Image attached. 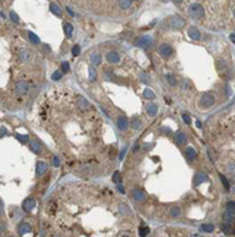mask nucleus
Masks as SVG:
<instances>
[{"instance_id": "1", "label": "nucleus", "mask_w": 235, "mask_h": 237, "mask_svg": "<svg viewBox=\"0 0 235 237\" xmlns=\"http://www.w3.org/2000/svg\"><path fill=\"white\" fill-rule=\"evenodd\" d=\"M186 24L184 19H181L180 16H171L169 19V27L171 30H181Z\"/></svg>"}, {"instance_id": "2", "label": "nucleus", "mask_w": 235, "mask_h": 237, "mask_svg": "<svg viewBox=\"0 0 235 237\" xmlns=\"http://www.w3.org/2000/svg\"><path fill=\"white\" fill-rule=\"evenodd\" d=\"M190 14L194 17V19H202L204 17V9H202V6L201 4H198V3H193L190 6Z\"/></svg>"}, {"instance_id": "3", "label": "nucleus", "mask_w": 235, "mask_h": 237, "mask_svg": "<svg viewBox=\"0 0 235 237\" xmlns=\"http://www.w3.org/2000/svg\"><path fill=\"white\" fill-rule=\"evenodd\" d=\"M135 44H136V47H140V48H149L152 44H153V38L150 37V36H142V37H139V38H136V41H135Z\"/></svg>"}, {"instance_id": "4", "label": "nucleus", "mask_w": 235, "mask_h": 237, "mask_svg": "<svg viewBox=\"0 0 235 237\" xmlns=\"http://www.w3.org/2000/svg\"><path fill=\"white\" fill-rule=\"evenodd\" d=\"M29 91V84L26 81H17L14 85V94L18 97H23Z\"/></svg>"}, {"instance_id": "5", "label": "nucleus", "mask_w": 235, "mask_h": 237, "mask_svg": "<svg viewBox=\"0 0 235 237\" xmlns=\"http://www.w3.org/2000/svg\"><path fill=\"white\" fill-rule=\"evenodd\" d=\"M215 104V97H214V94L211 93H206L204 95L201 97V105L202 107H213V105Z\"/></svg>"}, {"instance_id": "6", "label": "nucleus", "mask_w": 235, "mask_h": 237, "mask_svg": "<svg viewBox=\"0 0 235 237\" xmlns=\"http://www.w3.org/2000/svg\"><path fill=\"white\" fill-rule=\"evenodd\" d=\"M159 54H160V57H162V58H169V57L173 54L171 45H169V44H162L160 47H159Z\"/></svg>"}, {"instance_id": "7", "label": "nucleus", "mask_w": 235, "mask_h": 237, "mask_svg": "<svg viewBox=\"0 0 235 237\" xmlns=\"http://www.w3.org/2000/svg\"><path fill=\"white\" fill-rule=\"evenodd\" d=\"M48 171V163L47 162H37V168H36V176L40 178L45 172Z\"/></svg>"}, {"instance_id": "8", "label": "nucleus", "mask_w": 235, "mask_h": 237, "mask_svg": "<svg viewBox=\"0 0 235 237\" xmlns=\"http://www.w3.org/2000/svg\"><path fill=\"white\" fill-rule=\"evenodd\" d=\"M21 207L24 211H31L34 207H36V200H34L33 197H27V199L23 202Z\"/></svg>"}, {"instance_id": "9", "label": "nucleus", "mask_w": 235, "mask_h": 237, "mask_svg": "<svg viewBox=\"0 0 235 237\" xmlns=\"http://www.w3.org/2000/svg\"><path fill=\"white\" fill-rule=\"evenodd\" d=\"M31 230H33L31 224H30V223H26V222H21L17 227L18 234H21V236L23 234H27V233H31Z\"/></svg>"}, {"instance_id": "10", "label": "nucleus", "mask_w": 235, "mask_h": 237, "mask_svg": "<svg viewBox=\"0 0 235 237\" xmlns=\"http://www.w3.org/2000/svg\"><path fill=\"white\" fill-rule=\"evenodd\" d=\"M129 125V121L126 117H117L116 118V126L119 131H126Z\"/></svg>"}, {"instance_id": "11", "label": "nucleus", "mask_w": 235, "mask_h": 237, "mask_svg": "<svg viewBox=\"0 0 235 237\" xmlns=\"http://www.w3.org/2000/svg\"><path fill=\"white\" fill-rule=\"evenodd\" d=\"M106 61L110 64H117L121 61V56H119V53L117 51H109L106 54Z\"/></svg>"}, {"instance_id": "12", "label": "nucleus", "mask_w": 235, "mask_h": 237, "mask_svg": "<svg viewBox=\"0 0 235 237\" xmlns=\"http://www.w3.org/2000/svg\"><path fill=\"white\" fill-rule=\"evenodd\" d=\"M132 197L135 202H144L146 200V193L142 189H135L132 192Z\"/></svg>"}, {"instance_id": "13", "label": "nucleus", "mask_w": 235, "mask_h": 237, "mask_svg": "<svg viewBox=\"0 0 235 237\" xmlns=\"http://www.w3.org/2000/svg\"><path fill=\"white\" fill-rule=\"evenodd\" d=\"M187 33H188V37L193 38L194 41H198L200 38H201V33H200V30L197 29V27H194V26L190 27Z\"/></svg>"}, {"instance_id": "14", "label": "nucleus", "mask_w": 235, "mask_h": 237, "mask_svg": "<svg viewBox=\"0 0 235 237\" xmlns=\"http://www.w3.org/2000/svg\"><path fill=\"white\" fill-rule=\"evenodd\" d=\"M194 178H195V179H194V185L198 186V185H201L202 182H207V180H208V175L204 173V172H197Z\"/></svg>"}, {"instance_id": "15", "label": "nucleus", "mask_w": 235, "mask_h": 237, "mask_svg": "<svg viewBox=\"0 0 235 237\" xmlns=\"http://www.w3.org/2000/svg\"><path fill=\"white\" fill-rule=\"evenodd\" d=\"M29 146H30V149L34 152V153H41V151H43V146H41V144L37 139H33V141H30V144H29Z\"/></svg>"}, {"instance_id": "16", "label": "nucleus", "mask_w": 235, "mask_h": 237, "mask_svg": "<svg viewBox=\"0 0 235 237\" xmlns=\"http://www.w3.org/2000/svg\"><path fill=\"white\" fill-rule=\"evenodd\" d=\"M184 155H186V159H187L188 162H193V160L197 158V151H195L194 148L188 146V148L186 149V152H184Z\"/></svg>"}, {"instance_id": "17", "label": "nucleus", "mask_w": 235, "mask_h": 237, "mask_svg": "<svg viewBox=\"0 0 235 237\" xmlns=\"http://www.w3.org/2000/svg\"><path fill=\"white\" fill-rule=\"evenodd\" d=\"M89 60H91L92 65H95V67L101 65V63H102V57H101L99 53H92L91 57H89Z\"/></svg>"}, {"instance_id": "18", "label": "nucleus", "mask_w": 235, "mask_h": 237, "mask_svg": "<svg viewBox=\"0 0 235 237\" xmlns=\"http://www.w3.org/2000/svg\"><path fill=\"white\" fill-rule=\"evenodd\" d=\"M117 211H119L121 216H130V213H132V211H130V207L125 203H121L117 206Z\"/></svg>"}, {"instance_id": "19", "label": "nucleus", "mask_w": 235, "mask_h": 237, "mask_svg": "<svg viewBox=\"0 0 235 237\" xmlns=\"http://www.w3.org/2000/svg\"><path fill=\"white\" fill-rule=\"evenodd\" d=\"M146 112L149 117H156L157 115V105L153 104V102H149L146 105Z\"/></svg>"}, {"instance_id": "20", "label": "nucleus", "mask_w": 235, "mask_h": 237, "mask_svg": "<svg viewBox=\"0 0 235 237\" xmlns=\"http://www.w3.org/2000/svg\"><path fill=\"white\" fill-rule=\"evenodd\" d=\"M89 107H91V104L85 100L84 97H78V108L79 109H89Z\"/></svg>"}, {"instance_id": "21", "label": "nucleus", "mask_w": 235, "mask_h": 237, "mask_svg": "<svg viewBox=\"0 0 235 237\" xmlns=\"http://www.w3.org/2000/svg\"><path fill=\"white\" fill-rule=\"evenodd\" d=\"M130 126H132V129L139 131L140 128H142V119H140L139 117H135V118H132V121H130Z\"/></svg>"}, {"instance_id": "22", "label": "nucleus", "mask_w": 235, "mask_h": 237, "mask_svg": "<svg viewBox=\"0 0 235 237\" xmlns=\"http://www.w3.org/2000/svg\"><path fill=\"white\" fill-rule=\"evenodd\" d=\"M50 11H51L52 14L57 16V17H61V14H63L61 7H60L58 4H55V3H50Z\"/></svg>"}, {"instance_id": "23", "label": "nucleus", "mask_w": 235, "mask_h": 237, "mask_svg": "<svg viewBox=\"0 0 235 237\" xmlns=\"http://www.w3.org/2000/svg\"><path fill=\"white\" fill-rule=\"evenodd\" d=\"M176 142H177V145H184V144H187V138H186V133H183V132H177V133H176Z\"/></svg>"}, {"instance_id": "24", "label": "nucleus", "mask_w": 235, "mask_h": 237, "mask_svg": "<svg viewBox=\"0 0 235 237\" xmlns=\"http://www.w3.org/2000/svg\"><path fill=\"white\" fill-rule=\"evenodd\" d=\"M27 36H29V40H30V43H31V44H40V37H38V36H37V34H34L33 31H29V33H27Z\"/></svg>"}, {"instance_id": "25", "label": "nucleus", "mask_w": 235, "mask_h": 237, "mask_svg": "<svg viewBox=\"0 0 235 237\" xmlns=\"http://www.w3.org/2000/svg\"><path fill=\"white\" fill-rule=\"evenodd\" d=\"M18 58H20L21 63H26L27 60L30 58V51L29 50H21V51L18 53Z\"/></svg>"}, {"instance_id": "26", "label": "nucleus", "mask_w": 235, "mask_h": 237, "mask_svg": "<svg viewBox=\"0 0 235 237\" xmlns=\"http://www.w3.org/2000/svg\"><path fill=\"white\" fill-rule=\"evenodd\" d=\"M64 31H65V36L67 37H71L74 33V27L71 23H64Z\"/></svg>"}, {"instance_id": "27", "label": "nucleus", "mask_w": 235, "mask_h": 237, "mask_svg": "<svg viewBox=\"0 0 235 237\" xmlns=\"http://www.w3.org/2000/svg\"><path fill=\"white\" fill-rule=\"evenodd\" d=\"M117 3H119V7L126 10V9H129L132 6V0H117Z\"/></svg>"}, {"instance_id": "28", "label": "nucleus", "mask_w": 235, "mask_h": 237, "mask_svg": "<svg viewBox=\"0 0 235 237\" xmlns=\"http://www.w3.org/2000/svg\"><path fill=\"white\" fill-rule=\"evenodd\" d=\"M143 98H146V100H154V98H156V94H154L150 88H146L143 91Z\"/></svg>"}, {"instance_id": "29", "label": "nucleus", "mask_w": 235, "mask_h": 237, "mask_svg": "<svg viewBox=\"0 0 235 237\" xmlns=\"http://www.w3.org/2000/svg\"><path fill=\"white\" fill-rule=\"evenodd\" d=\"M227 171H228V173H229V176H231L232 179H235V162H229V163H228Z\"/></svg>"}, {"instance_id": "30", "label": "nucleus", "mask_w": 235, "mask_h": 237, "mask_svg": "<svg viewBox=\"0 0 235 237\" xmlns=\"http://www.w3.org/2000/svg\"><path fill=\"white\" fill-rule=\"evenodd\" d=\"M166 80H167V82H169L171 87H174L177 84V80H176V77H174L173 74H167V75H166Z\"/></svg>"}, {"instance_id": "31", "label": "nucleus", "mask_w": 235, "mask_h": 237, "mask_svg": "<svg viewBox=\"0 0 235 237\" xmlns=\"http://www.w3.org/2000/svg\"><path fill=\"white\" fill-rule=\"evenodd\" d=\"M180 213H181V209L180 207H171L170 209V216H171V217H179V216H180Z\"/></svg>"}, {"instance_id": "32", "label": "nucleus", "mask_w": 235, "mask_h": 237, "mask_svg": "<svg viewBox=\"0 0 235 237\" xmlns=\"http://www.w3.org/2000/svg\"><path fill=\"white\" fill-rule=\"evenodd\" d=\"M16 139H18L20 144H27V142H29V135H20V133H16Z\"/></svg>"}, {"instance_id": "33", "label": "nucleus", "mask_w": 235, "mask_h": 237, "mask_svg": "<svg viewBox=\"0 0 235 237\" xmlns=\"http://www.w3.org/2000/svg\"><path fill=\"white\" fill-rule=\"evenodd\" d=\"M139 80L142 82H144V84H149V82H150V78H149V75H147L146 73H140V74H139Z\"/></svg>"}, {"instance_id": "34", "label": "nucleus", "mask_w": 235, "mask_h": 237, "mask_svg": "<svg viewBox=\"0 0 235 237\" xmlns=\"http://www.w3.org/2000/svg\"><path fill=\"white\" fill-rule=\"evenodd\" d=\"M88 74H89V80H91V81L96 80V70L94 67H89L88 68Z\"/></svg>"}, {"instance_id": "35", "label": "nucleus", "mask_w": 235, "mask_h": 237, "mask_svg": "<svg viewBox=\"0 0 235 237\" xmlns=\"http://www.w3.org/2000/svg\"><path fill=\"white\" fill-rule=\"evenodd\" d=\"M214 224H202L201 226V230L202 231H207V233H211V231H214Z\"/></svg>"}, {"instance_id": "36", "label": "nucleus", "mask_w": 235, "mask_h": 237, "mask_svg": "<svg viewBox=\"0 0 235 237\" xmlns=\"http://www.w3.org/2000/svg\"><path fill=\"white\" fill-rule=\"evenodd\" d=\"M149 233H150V229H149V227H146V226L139 227V234L140 236H147Z\"/></svg>"}, {"instance_id": "37", "label": "nucleus", "mask_w": 235, "mask_h": 237, "mask_svg": "<svg viewBox=\"0 0 235 237\" xmlns=\"http://www.w3.org/2000/svg\"><path fill=\"white\" fill-rule=\"evenodd\" d=\"M112 180H114V183H121L122 182V178H121V173H119V172H115L114 173V176H112Z\"/></svg>"}, {"instance_id": "38", "label": "nucleus", "mask_w": 235, "mask_h": 237, "mask_svg": "<svg viewBox=\"0 0 235 237\" xmlns=\"http://www.w3.org/2000/svg\"><path fill=\"white\" fill-rule=\"evenodd\" d=\"M63 74H64V73H63V71H55V73H54V74H52V80H54V81H58V80H61V77H63Z\"/></svg>"}, {"instance_id": "39", "label": "nucleus", "mask_w": 235, "mask_h": 237, "mask_svg": "<svg viewBox=\"0 0 235 237\" xmlns=\"http://www.w3.org/2000/svg\"><path fill=\"white\" fill-rule=\"evenodd\" d=\"M220 179H221V182H222V185H224V188L227 190H229V183H228V180H227V178H225L224 175H220Z\"/></svg>"}, {"instance_id": "40", "label": "nucleus", "mask_w": 235, "mask_h": 237, "mask_svg": "<svg viewBox=\"0 0 235 237\" xmlns=\"http://www.w3.org/2000/svg\"><path fill=\"white\" fill-rule=\"evenodd\" d=\"M10 19L13 23H20V19H18V14L14 13V11H10Z\"/></svg>"}, {"instance_id": "41", "label": "nucleus", "mask_w": 235, "mask_h": 237, "mask_svg": "<svg viewBox=\"0 0 235 237\" xmlns=\"http://www.w3.org/2000/svg\"><path fill=\"white\" fill-rule=\"evenodd\" d=\"M61 71H63V73H68V71H70V64L67 63V61L61 63Z\"/></svg>"}, {"instance_id": "42", "label": "nucleus", "mask_w": 235, "mask_h": 237, "mask_svg": "<svg viewBox=\"0 0 235 237\" xmlns=\"http://www.w3.org/2000/svg\"><path fill=\"white\" fill-rule=\"evenodd\" d=\"M227 210L235 213V202H228V203H227Z\"/></svg>"}, {"instance_id": "43", "label": "nucleus", "mask_w": 235, "mask_h": 237, "mask_svg": "<svg viewBox=\"0 0 235 237\" xmlns=\"http://www.w3.org/2000/svg\"><path fill=\"white\" fill-rule=\"evenodd\" d=\"M79 51H81V47H79L78 44L72 47V54H74V56H78V54H79Z\"/></svg>"}, {"instance_id": "44", "label": "nucleus", "mask_w": 235, "mask_h": 237, "mask_svg": "<svg viewBox=\"0 0 235 237\" xmlns=\"http://www.w3.org/2000/svg\"><path fill=\"white\" fill-rule=\"evenodd\" d=\"M183 121L186 124H191V118H190V115L188 114H183Z\"/></svg>"}, {"instance_id": "45", "label": "nucleus", "mask_w": 235, "mask_h": 237, "mask_svg": "<svg viewBox=\"0 0 235 237\" xmlns=\"http://www.w3.org/2000/svg\"><path fill=\"white\" fill-rule=\"evenodd\" d=\"M181 88L183 89H190V84H188L187 81H183L181 82Z\"/></svg>"}, {"instance_id": "46", "label": "nucleus", "mask_w": 235, "mask_h": 237, "mask_svg": "<svg viewBox=\"0 0 235 237\" xmlns=\"http://www.w3.org/2000/svg\"><path fill=\"white\" fill-rule=\"evenodd\" d=\"M126 151H128V148H125V149H123V151H122L121 152V155H119V159H123V158H125V153H126Z\"/></svg>"}, {"instance_id": "47", "label": "nucleus", "mask_w": 235, "mask_h": 237, "mask_svg": "<svg viewBox=\"0 0 235 237\" xmlns=\"http://www.w3.org/2000/svg\"><path fill=\"white\" fill-rule=\"evenodd\" d=\"M3 135H7V129H6V128H2V129H0V136H3Z\"/></svg>"}, {"instance_id": "48", "label": "nucleus", "mask_w": 235, "mask_h": 237, "mask_svg": "<svg viewBox=\"0 0 235 237\" xmlns=\"http://www.w3.org/2000/svg\"><path fill=\"white\" fill-rule=\"evenodd\" d=\"M117 189H119V192L121 193H125V188H123L121 183H117Z\"/></svg>"}, {"instance_id": "49", "label": "nucleus", "mask_w": 235, "mask_h": 237, "mask_svg": "<svg viewBox=\"0 0 235 237\" xmlns=\"http://www.w3.org/2000/svg\"><path fill=\"white\" fill-rule=\"evenodd\" d=\"M54 166H60V159L57 158V156L54 158Z\"/></svg>"}, {"instance_id": "50", "label": "nucleus", "mask_w": 235, "mask_h": 237, "mask_svg": "<svg viewBox=\"0 0 235 237\" xmlns=\"http://www.w3.org/2000/svg\"><path fill=\"white\" fill-rule=\"evenodd\" d=\"M229 38H231V41H232V43H234V44H235V33H232L231 36H229Z\"/></svg>"}, {"instance_id": "51", "label": "nucleus", "mask_w": 235, "mask_h": 237, "mask_svg": "<svg viewBox=\"0 0 235 237\" xmlns=\"http://www.w3.org/2000/svg\"><path fill=\"white\" fill-rule=\"evenodd\" d=\"M67 11H68V13H70V16H75V13H74V11L71 10L70 7H67Z\"/></svg>"}, {"instance_id": "52", "label": "nucleus", "mask_w": 235, "mask_h": 237, "mask_svg": "<svg viewBox=\"0 0 235 237\" xmlns=\"http://www.w3.org/2000/svg\"><path fill=\"white\" fill-rule=\"evenodd\" d=\"M231 93H232V91H231V88L228 87V88H227V95H231Z\"/></svg>"}, {"instance_id": "53", "label": "nucleus", "mask_w": 235, "mask_h": 237, "mask_svg": "<svg viewBox=\"0 0 235 237\" xmlns=\"http://www.w3.org/2000/svg\"><path fill=\"white\" fill-rule=\"evenodd\" d=\"M3 213V207H2V202H0V215Z\"/></svg>"}, {"instance_id": "54", "label": "nucleus", "mask_w": 235, "mask_h": 237, "mask_svg": "<svg viewBox=\"0 0 235 237\" xmlns=\"http://www.w3.org/2000/svg\"><path fill=\"white\" fill-rule=\"evenodd\" d=\"M173 2H174V3H181L183 0H173Z\"/></svg>"}, {"instance_id": "55", "label": "nucleus", "mask_w": 235, "mask_h": 237, "mask_svg": "<svg viewBox=\"0 0 235 237\" xmlns=\"http://www.w3.org/2000/svg\"><path fill=\"white\" fill-rule=\"evenodd\" d=\"M234 17H235V9H234Z\"/></svg>"}]
</instances>
